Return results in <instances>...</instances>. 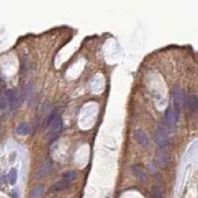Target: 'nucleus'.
<instances>
[{
	"label": "nucleus",
	"mask_w": 198,
	"mask_h": 198,
	"mask_svg": "<svg viewBox=\"0 0 198 198\" xmlns=\"http://www.w3.org/2000/svg\"><path fill=\"white\" fill-rule=\"evenodd\" d=\"M46 127L49 129L50 137H57L62 129V120L58 112L54 110L46 122Z\"/></svg>",
	"instance_id": "obj_1"
},
{
	"label": "nucleus",
	"mask_w": 198,
	"mask_h": 198,
	"mask_svg": "<svg viewBox=\"0 0 198 198\" xmlns=\"http://www.w3.org/2000/svg\"><path fill=\"white\" fill-rule=\"evenodd\" d=\"M155 142H157L159 151L168 150L167 132L163 127H159L157 130V133H155Z\"/></svg>",
	"instance_id": "obj_2"
},
{
	"label": "nucleus",
	"mask_w": 198,
	"mask_h": 198,
	"mask_svg": "<svg viewBox=\"0 0 198 198\" xmlns=\"http://www.w3.org/2000/svg\"><path fill=\"white\" fill-rule=\"evenodd\" d=\"M179 112L174 106H170L165 112V121L166 124L170 127H174L178 121Z\"/></svg>",
	"instance_id": "obj_3"
},
{
	"label": "nucleus",
	"mask_w": 198,
	"mask_h": 198,
	"mask_svg": "<svg viewBox=\"0 0 198 198\" xmlns=\"http://www.w3.org/2000/svg\"><path fill=\"white\" fill-rule=\"evenodd\" d=\"M174 107L179 112L180 109L182 108L184 105V100H185V95L183 90L179 86H175L174 88Z\"/></svg>",
	"instance_id": "obj_4"
},
{
	"label": "nucleus",
	"mask_w": 198,
	"mask_h": 198,
	"mask_svg": "<svg viewBox=\"0 0 198 198\" xmlns=\"http://www.w3.org/2000/svg\"><path fill=\"white\" fill-rule=\"evenodd\" d=\"M53 168V163L50 159H47L45 161L42 165L39 166V168L36 171V177L37 178H44L47 175H49L52 171Z\"/></svg>",
	"instance_id": "obj_5"
},
{
	"label": "nucleus",
	"mask_w": 198,
	"mask_h": 198,
	"mask_svg": "<svg viewBox=\"0 0 198 198\" xmlns=\"http://www.w3.org/2000/svg\"><path fill=\"white\" fill-rule=\"evenodd\" d=\"M184 104H186L189 112L194 113L197 110V105H198V100L197 96L195 93H189L188 95L185 96Z\"/></svg>",
	"instance_id": "obj_6"
},
{
	"label": "nucleus",
	"mask_w": 198,
	"mask_h": 198,
	"mask_svg": "<svg viewBox=\"0 0 198 198\" xmlns=\"http://www.w3.org/2000/svg\"><path fill=\"white\" fill-rule=\"evenodd\" d=\"M135 139H136V141L139 143V145H141L142 147H144V148H148L151 145L149 137L147 136V134L144 131H142V130H137V131L135 132Z\"/></svg>",
	"instance_id": "obj_7"
},
{
	"label": "nucleus",
	"mask_w": 198,
	"mask_h": 198,
	"mask_svg": "<svg viewBox=\"0 0 198 198\" xmlns=\"http://www.w3.org/2000/svg\"><path fill=\"white\" fill-rule=\"evenodd\" d=\"M132 172L138 179H140L143 182L147 181V179H148V176H147V172L145 170V168L141 166L140 165H134L132 166Z\"/></svg>",
	"instance_id": "obj_8"
},
{
	"label": "nucleus",
	"mask_w": 198,
	"mask_h": 198,
	"mask_svg": "<svg viewBox=\"0 0 198 198\" xmlns=\"http://www.w3.org/2000/svg\"><path fill=\"white\" fill-rule=\"evenodd\" d=\"M70 184L71 183L65 181V180H64V179H62V180H60V181H58L54 184H53V186L50 187V190H52L53 192H61L62 190H65L66 188H69Z\"/></svg>",
	"instance_id": "obj_9"
},
{
	"label": "nucleus",
	"mask_w": 198,
	"mask_h": 198,
	"mask_svg": "<svg viewBox=\"0 0 198 198\" xmlns=\"http://www.w3.org/2000/svg\"><path fill=\"white\" fill-rule=\"evenodd\" d=\"M16 132L17 134L19 135H27L29 132H30V125L26 122H22V123H20L18 126H17V129H16Z\"/></svg>",
	"instance_id": "obj_10"
},
{
	"label": "nucleus",
	"mask_w": 198,
	"mask_h": 198,
	"mask_svg": "<svg viewBox=\"0 0 198 198\" xmlns=\"http://www.w3.org/2000/svg\"><path fill=\"white\" fill-rule=\"evenodd\" d=\"M77 174L73 170L66 171L62 174V179L65 180V181H67V182H69V183H71L73 180L77 179Z\"/></svg>",
	"instance_id": "obj_11"
},
{
	"label": "nucleus",
	"mask_w": 198,
	"mask_h": 198,
	"mask_svg": "<svg viewBox=\"0 0 198 198\" xmlns=\"http://www.w3.org/2000/svg\"><path fill=\"white\" fill-rule=\"evenodd\" d=\"M9 106V100H8V92L5 91L0 95V109H6Z\"/></svg>",
	"instance_id": "obj_12"
},
{
	"label": "nucleus",
	"mask_w": 198,
	"mask_h": 198,
	"mask_svg": "<svg viewBox=\"0 0 198 198\" xmlns=\"http://www.w3.org/2000/svg\"><path fill=\"white\" fill-rule=\"evenodd\" d=\"M45 191V188L43 185H37V186L33 189V191L31 193L32 198H40Z\"/></svg>",
	"instance_id": "obj_13"
},
{
	"label": "nucleus",
	"mask_w": 198,
	"mask_h": 198,
	"mask_svg": "<svg viewBox=\"0 0 198 198\" xmlns=\"http://www.w3.org/2000/svg\"><path fill=\"white\" fill-rule=\"evenodd\" d=\"M17 178H18V174H17L16 168H11L8 174V181L11 185H14L17 182Z\"/></svg>",
	"instance_id": "obj_14"
},
{
	"label": "nucleus",
	"mask_w": 198,
	"mask_h": 198,
	"mask_svg": "<svg viewBox=\"0 0 198 198\" xmlns=\"http://www.w3.org/2000/svg\"><path fill=\"white\" fill-rule=\"evenodd\" d=\"M154 198H163L161 189H159V188L155 189V190H154Z\"/></svg>",
	"instance_id": "obj_15"
},
{
	"label": "nucleus",
	"mask_w": 198,
	"mask_h": 198,
	"mask_svg": "<svg viewBox=\"0 0 198 198\" xmlns=\"http://www.w3.org/2000/svg\"><path fill=\"white\" fill-rule=\"evenodd\" d=\"M2 181H3V177H2V175L0 174V185H1V183H2Z\"/></svg>",
	"instance_id": "obj_16"
}]
</instances>
